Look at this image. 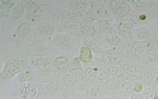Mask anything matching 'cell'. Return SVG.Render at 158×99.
I'll list each match as a JSON object with an SVG mask.
<instances>
[{
	"label": "cell",
	"mask_w": 158,
	"mask_h": 99,
	"mask_svg": "<svg viewBox=\"0 0 158 99\" xmlns=\"http://www.w3.org/2000/svg\"><path fill=\"white\" fill-rule=\"evenodd\" d=\"M110 7L115 14L120 17H124L127 16L130 11L129 5L124 1H111Z\"/></svg>",
	"instance_id": "6da1fadb"
},
{
	"label": "cell",
	"mask_w": 158,
	"mask_h": 99,
	"mask_svg": "<svg viewBox=\"0 0 158 99\" xmlns=\"http://www.w3.org/2000/svg\"><path fill=\"white\" fill-rule=\"evenodd\" d=\"M23 63L20 61H11L6 64L4 70V75L6 77L9 78L18 73L22 69Z\"/></svg>",
	"instance_id": "7a4b0ae2"
},
{
	"label": "cell",
	"mask_w": 158,
	"mask_h": 99,
	"mask_svg": "<svg viewBox=\"0 0 158 99\" xmlns=\"http://www.w3.org/2000/svg\"><path fill=\"white\" fill-rule=\"evenodd\" d=\"M70 72L77 80L79 81H81L83 80L84 74L80 65V60L78 58H74L72 67L70 68Z\"/></svg>",
	"instance_id": "3957f363"
},
{
	"label": "cell",
	"mask_w": 158,
	"mask_h": 99,
	"mask_svg": "<svg viewBox=\"0 0 158 99\" xmlns=\"http://www.w3.org/2000/svg\"><path fill=\"white\" fill-rule=\"evenodd\" d=\"M123 54L120 53L111 52L107 53L104 55V59L107 62L112 64H117L119 63L122 58Z\"/></svg>",
	"instance_id": "277c9868"
},
{
	"label": "cell",
	"mask_w": 158,
	"mask_h": 99,
	"mask_svg": "<svg viewBox=\"0 0 158 99\" xmlns=\"http://www.w3.org/2000/svg\"><path fill=\"white\" fill-rule=\"evenodd\" d=\"M79 59L84 62H89L93 59L91 50L88 46H83L80 49Z\"/></svg>",
	"instance_id": "5b68a950"
},
{
	"label": "cell",
	"mask_w": 158,
	"mask_h": 99,
	"mask_svg": "<svg viewBox=\"0 0 158 99\" xmlns=\"http://www.w3.org/2000/svg\"><path fill=\"white\" fill-rule=\"evenodd\" d=\"M69 63V60L66 57L60 56L55 59L54 61V66L59 70H64L67 68Z\"/></svg>",
	"instance_id": "8992f818"
},
{
	"label": "cell",
	"mask_w": 158,
	"mask_h": 99,
	"mask_svg": "<svg viewBox=\"0 0 158 99\" xmlns=\"http://www.w3.org/2000/svg\"><path fill=\"white\" fill-rule=\"evenodd\" d=\"M151 44L146 41H137L134 43V48L136 51H147L151 48Z\"/></svg>",
	"instance_id": "52a82bcc"
},
{
	"label": "cell",
	"mask_w": 158,
	"mask_h": 99,
	"mask_svg": "<svg viewBox=\"0 0 158 99\" xmlns=\"http://www.w3.org/2000/svg\"><path fill=\"white\" fill-rule=\"evenodd\" d=\"M55 43L60 46H67L69 45L70 38L65 35H60L57 36L54 40Z\"/></svg>",
	"instance_id": "ba28073f"
},
{
	"label": "cell",
	"mask_w": 158,
	"mask_h": 99,
	"mask_svg": "<svg viewBox=\"0 0 158 99\" xmlns=\"http://www.w3.org/2000/svg\"><path fill=\"white\" fill-rule=\"evenodd\" d=\"M132 29V25L127 21H122L118 25V30L123 34L130 33Z\"/></svg>",
	"instance_id": "9c48e42d"
},
{
	"label": "cell",
	"mask_w": 158,
	"mask_h": 99,
	"mask_svg": "<svg viewBox=\"0 0 158 99\" xmlns=\"http://www.w3.org/2000/svg\"><path fill=\"white\" fill-rule=\"evenodd\" d=\"M79 30L83 35L87 36H92L96 32V28L90 25H83L80 27Z\"/></svg>",
	"instance_id": "30bf717a"
},
{
	"label": "cell",
	"mask_w": 158,
	"mask_h": 99,
	"mask_svg": "<svg viewBox=\"0 0 158 99\" xmlns=\"http://www.w3.org/2000/svg\"><path fill=\"white\" fill-rule=\"evenodd\" d=\"M101 90L98 87L92 88L86 93V99H97L101 95Z\"/></svg>",
	"instance_id": "8fae6325"
},
{
	"label": "cell",
	"mask_w": 158,
	"mask_h": 99,
	"mask_svg": "<svg viewBox=\"0 0 158 99\" xmlns=\"http://www.w3.org/2000/svg\"><path fill=\"white\" fill-rule=\"evenodd\" d=\"M137 35L141 40H147L151 37V33L148 28L141 27L138 29Z\"/></svg>",
	"instance_id": "7c38bea8"
},
{
	"label": "cell",
	"mask_w": 158,
	"mask_h": 99,
	"mask_svg": "<svg viewBox=\"0 0 158 99\" xmlns=\"http://www.w3.org/2000/svg\"><path fill=\"white\" fill-rule=\"evenodd\" d=\"M156 61V57L155 54L151 53L146 55L143 59V64L146 66H152L154 65Z\"/></svg>",
	"instance_id": "4fadbf2b"
},
{
	"label": "cell",
	"mask_w": 158,
	"mask_h": 99,
	"mask_svg": "<svg viewBox=\"0 0 158 99\" xmlns=\"http://www.w3.org/2000/svg\"><path fill=\"white\" fill-rule=\"evenodd\" d=\"M120 67L125 73L130 75H133L136 72V68L132 64H122L120 65Z\"/></svg>",
	"instance_id": "5bb4252c"
},
{
	"label": "cell",
	"mask_w": 158,
	"mask_h": 99,
	"mask_svg": "<svg viewBox=\"0 0 158 99\" xmlns=\"http://www.w3.org/2000/svg\"><path fill=\"white\" fill-rule=\"evenodd\" d=\"M109 72L108 69H103L99 72L97 73L95 78V80L98 83H101L104 80H106L107 77H108Z\"/></svg>",
	"instance_id": "9a60e30c"
},
{
	"label": "cell",
	"mask_w": 158,
	"mask_h": 99,
	"mask_svg": "<svg viewBox=\"0 0 158 99\" xmlns=\"http://www.w3.org/2000/svg\"><path fill=\"white\" fill-rule=\"evenodd\" d=\"M96 75V74L93 68L89 67L86 70L84 77L87 82H91L95 80Z\"/></svg>",
	"instance_id": "2e32d148"
},
{
	"label": "cell",
	"mask_w": 158,
	"mask_h": 99,
	"mask_svg": "<svg viewBox=\"0 0 158 99\" xmlns=\"http://www.w3.org/2000/svg\"><path fill=\"white\" fill-rule=\"evenodd\" d=\"M133 6L139 10H146L151 7V3L144 1H133L132 2Z\"/></svg>",
	"instance_id": "e0dca14e"
},
{
	"label": "cell",
	"mask_w": 158,
	"mask_h": 99,
	"mask_svg": "<svg viewBox=\"0 0 158 99\" xmlns=\"http://www.w3.org/2000/svg\"><path fill=\"white\" fill-rule=\"evenodd\" d=\"M63 82L68 88H72L75 84L73 77L69 74H66L64 75L63 77Z\"/></svg>",
	"instance_id": "ac0fdd59"
},
{
	"label": "cell",
	"mask_w": 158,
	"mask_h": 99,
	"mask_svg": "<svg viewBox=\"0 0 158 99\" xmlns=\"http://www.w3.org/2000/svg\"><path fill=\"white\" fill-rule=\"evenodd\" d=\"M51 61V59L50 58H35L34 60V62H33L34 66H43L45 65H48L49 64Z\"/></svg>",
	"instance_id": "d6986e66"
},
{
	"label": "cell",
	"mask_w": 158,
	"mask_h": 99,
	"mask_svg": "<svg viewBox=\"0 0 158 99\" xmlns=\"http://www.w3.org/2000/svg\"><path fill=\"white\" fill-rule=\"evenodd\" d=\"M118 81L117 79L114 78H111L106 80L104 85L105 87L109 89H114L118 87Z\"/></svg>",
	"instance_id": "ffe728a7"
},
{
	"label": "cell",
	"mask_w": 158,
	"mask_h": 99,
	"mask_svg": "<svg viewBox=\"0 0 158 99\" xmlns=\"http://www.w3.org/2000/svg\"><path fill=\"white\" fill-rule=\"evenodd\" d=\"M140 80L143 83H148L152 80V76L151 74L148 71H143L140 73Z\"/></svg>",
	"instance_id": "44dd1931"
},
{
	"label": "cell",
	"mask_w": 158,
	"mask_h": 99,
	"mask_svg": "<svg viewBox=\"0 0 158 99\" xmlns=\"http://www.w3.org/2000/svg\"><path fill=\"white\" fill-rule=\"evenodd\" d=\"M107 69L109 72V74H111L115 77H120L122 75V72L121 69L115 66H110Z\"/></svg>",
	"instance_id": "7402d4cb"
},
{
	"label": "cell",
	"mask_w": 158,
	"mask_h": 99,
	"mask_svg": "<svg viewBox=\"0 0 158 99\" xmlns=\"http://www.w3.org/2000/svg\"><path fill=\"white\" fill-rule=\"evenodd\" d=\"M106 40L112 45H118L120 44V41L119 38L115 35H108L106 37Z\"/></svg>",
	"instance_id": "603a6c76"
},
{
	"label": "cell",
	"mask_w": 158,
	"mask_h": 99,
	"mask_svg": "<svg viewBox=\"0 0 158 99\" xmlns=\"http://www.w3.org/2000/svg\"><path fill=\"white\" fill-rule=\"evenodd\" d=\"M39 29L41 32L48 35H49L52 32V28L51 26L49 24L46 23L41 24L39 27Z\"/></svg>",
	"instance_id": "cb8c5ba5"
},
{
	"label": "cell",
	"mask_w": 158,
	"mask_h": 99,
	"mask_svg": "<svg viewBox=\"0 0 158 99\" xmlns=\"http://www.w3.org/2000/svg\"><path fill=\"white\" fill-rule=\"evenodd\" d=\"M123 54L127 56H134L136 53V51L133 46H126L123 48Z\"/></svg>",
	"instance_id": "d4e9b609"
},
{
	"label": "cell",
	"mask_w": 158,
	"mask_h": 99,
	"mask_svg": "<svg viewBox=\"0 0 158 99\" xmlns=\"http://www.w3.org/2000/svg\"><path fill=\"white\" fill-rule=\"evenodd\" d=\"M30 27L27 23L22 24L18 28V33L22 35H25L30 31Z\"/></svg>",
	"instance_id": "484cf974"
},
{
	"label": "cell",
	"mask_w": 158,
	"mask_h": 99,
	"mask_svg": "<svg viewBox=\"0 0 158 99\" xmlns=\"http://www.w3.org/2000/svg\"><path fill=\"white\" fill-rule=\"evenodd\" d=\"M94 12L99 17H105L108 14L107 10L103 7H97L94 9Z\"/></svg>",
	"instance_id": "4316f807"
},
{
	"label": "cell",
	"mask_w": 158,
	"mask_h": 99,
	"mask_svg": "<svg viewBox=\"0 0 158 99\" xmlns=\"http://www.w3.org/2000/svg\"><path fill=\"white\" fill-rule=\"evenodd\" d=\"M144 94L146 99H155L156 93L152 89H148L144 92Z\"/></svg>",
	"instance_id": "83f0119b"
},
{
	"label": "cell",
	"mask_w": 158,
	"mask_h": 99,
	"mask_svg": "<svg viewBox=\"0 0 158 99\" xmlns=\"http://www.w3.org/2000/svg\"><path fill=\"white\" fill-rule=\"evenodd\" d=\"M26 7L28 11H30L31 12H36L39 8L38 5L35 2L32 1L28 2L26 5Z\"/></svg>",
	"instance_id": "f1b7e54d"
},
{
	"label": "cell",
	"mask_w": 158,
	"mask_h": 99,
	"mask_svg": "<svg viewBox=\"0 0 158 99\" xmlns=\"http://www.w3.org/2000/svg\"><path fill=\"white\" fill-rule=\"evenodd\" d=\"M23 14V8L21 6H17L13 11V16L15 19L19 18Z\"/></svg>",
	"instance_id": "f546056e"
},
{
	"label": "cell",
	"mask_w": 158,
	"mask_h": 99,
	"mask_svg": "<svg viewBox=\"0 0 158 99\" xmlns=\"http://www.w3.org/2000/svg\"><path fill=\"white\" fill-rule=\"evenodd\" d=\"M19 78H20V80L22 81L29 80L31 79V74L28 71H26L20 74Z\"/></svg>",
	"instance_id": "4dcf8cb0"
},
{
	"label": "cell",
	"mask_w": 158,
	"mask_h": 99,
	"mask_svg": "<svg viewBox=\"0 0 158 99\" xmlns=\"http://www.w3.org/2000/svg\"><path fill=\"white\" fill-rule=\"evenodd\" d=\"M98 28V30L105 33H112L113 32L112 28L108 26H99Z\"/></svg>",
	"instance_id": "1f68e13d"
},
{
	"label": "cell",
	"mask_w": 158,
	"mask_h": 99,
	"mask_svg": "<svg viewBox=\"0 0 158 99\" xmlns=\"http://www.w3.org/2000/svg\"><path fill=\"white\" fill-rule=\"evenodd\" d=\"M28 91L31 97H33L36 93V88L31 84H29L28 86Z\"/></svg>",
	"instance_id": "d6a6232c"
},
{
	"label": "cell",
	"mask_w": 158,
	"mask_h": 99,
	"mask_svg": "<svg viewBox=\"0 0 158 99\" xmlns=\"http://www.w3.org/2000/svg\"><path fill=\"white\" fill-rule=\"evenodd\" d=\"M37 51H38V52L36 53L37 55H46L49 53L48 50L45 48H43V49L40 48V50H37Z\"/></svg>",
	"instance_id": "836d02e7"
},
{
	"label": "cell",
	"mask_w": 158,
	"mask_h": 99,
	"mask_svg": "<svg viewBox=\"0 0 158 99\" xmlns=\"http://www.w3.org/2000/svg\"><path fill=\"white\" fill-rule=\"evenodd\" d=\"M142 89H143V87L141 85H136L134 87V90L136 92H139L142 90Z\"/></svg>",
	"instance_id": "e575fe53"
},
{
	"label": "cell",
	"mask_w": 158,
	"mask_h": 99,
	"mask_svg": "<svg viewBox=\"0 0 158 99\" xmlns=\"http://www.w3.org/2000/svg\"><path fill=\"white\" fill-rule=\"evenodd\" d=\"M152 14L156 16H158V7L154 9V10H152Z\"/></svg>",
	"instance_id": "d590c367"
},
{
	"label": "cell",
	"mask_w": 158,
	"mask_h": 99,
	"mask_svg": "<svg viewBox=\"0 0 158 99\" xmlns=\"http://www.w3.org/2000/svg\"><path fill=\"white\" fill-rule=\"evenodd\" d=\"M156 82L157 83V84H158V75L157 76V77H156Z\"/></svg>",
	"instance_id": "8d00e7d4"
},
{
	"label": "cell",
	"mask_w": 158,
	"mask_h": 99,
	"mask_svg": "<svg viewBox=\"0 0 158 99\" xmlns=\"http://www.w3.org/2000/svg\"><path fill=\"white\" fill-rule=\"evenodd\" d=\"M109 99H117V98H113V97H112V98H109Z\"/></svg>",
	"instance_id": "74e56055"
},
{
	"label": "cell",
	"mask_w": 158,
	"mask_h": 99,
	"mask_svg": "<svg viewBox=\"0 0 158 99\" xmlns=\"http://www.w3.org/2000/svg\"><path fill=\"white\" fill-rule=\"evenodd\" d=\"M155 99H158V97H157V98H155Z\"/></svg>",
	"instance_id": "f35d334b"
}]
</instances>
